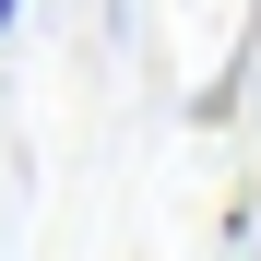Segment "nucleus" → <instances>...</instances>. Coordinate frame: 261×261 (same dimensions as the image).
I'll return each instance as SVG.
<instances>
[{
  "instance_id": "f257e3e1",
  "label": "nucleus",
  "mask_w": 261,
  "mask_h": 261,
  "mask_svg": "<svg viewBox=\"0 0 261 261\" xmlns=\"http://www.w3.org/2000/svg\"><path fill=\"white\" fill-rule=\"evenodd\" d=\"M12 12H24V0H0V24H12Z\"/></svg>"
}]
</instances>
